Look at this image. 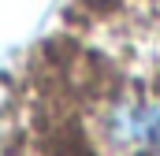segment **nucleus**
<instances>
[{
  "label": "nucleus",
  "instance_id": "obj_1",
  "mask_svg": "<svg viewBox=\"0 0 160 156\" xmlns=\"http://www.w3.org/2000/svg\"><path fill=\"white\" fill-rule=\"evenodd\" d=\"M112 138L134 153L160 156V100L123 104L112 115Z\"/></svg>",
  "mask_w": 160,
  "mask_h": 156
}]
</instances>
